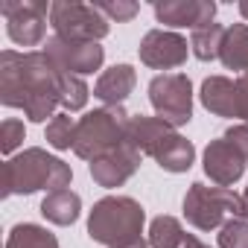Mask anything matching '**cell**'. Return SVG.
Wrapping results in <instances>:
<instances>
[{
	"mask_svg": "<svg viewBox=\"0 0 248 248\" xmlns=\"http://www.w3.org/2000/svg\"><path fill=\"white\" fill-rule=\"evenodd\" d=\"M53 35L73 41H99L108 35L111 21L96 9V3H53L50 6Z\"/></svg>",
	"mask_w": 248,
	"mask_h": 248,
	"instance_id": "7",
	"label": "cell"
},
{
	"mask_svg": "<svg viewBox=\"0 0 248 248\" xmlns=\"http://www.w3.org/2000/svg\"><path fill=\"white\" fill-rule=\"evenodd\" d=\"M219 248H248V219H228L219 228Z\"/></svg>",
	"mask_w": 248,
	"mask_h": 248,
	"instance_id": "24",
	"label": "cell"
},
{
	"mask_svg": "<svg viewBox=\"0 0 248 248\" xmlns=\"http://www.w3.org/2000/svg\"><path fill=\"white\" fill-rule=\"evenodd\" d=\"M239 219H248V187L242 193V204H239Z\"/></svg>",
	"mask_w": 248,
	"mask_h": 248,
	"instance_id": "29",
	"label": "cell"
},
{
	"mask_svg": "<svg viewBox=\"0 0 248 248\" xmlns=\"http://www.w3.org/2000/svg\"><path fill=\"white\" fill-rule=\"evenodd\" d=\"M24 138H27V129L21 120H15V117L3 120V126H0V146H3L6 158H12V152L24 143Z\"/></svg>",
	"mask_w": 248,
	"mask_h": 248,
	"instance_id": "25",
	"label": "cell"
},
{
	"mask_svg": "<svg viewBox=\"0 0 248 248\" xmlns=\"http://www.w3.org/2000/svg\"><path fill=\"white\" fill-rule=\"evenodd\" d=\"M96 9H99L108 21H117V24L132 21V18L140 12V6H138V3H123V0H117V3H96Z\"/></svg>",
	"mask_w": 248,
	"mask_h": 248,
	"instance_id": "26",
	"label": "cell"
},
{
	"mask_svg": "<svg viewBox=\"0 0 248 248\" xmlns=\"http://www.w3.org/2000/svg\"><path fill=\"white\" fill-rule=\"evenodd\" d=\"M149 102L172 129L193 120V85L184 73H161L149 82Z\"/></svg>",
	"mask_w": 248,
	"mask_h": 248,
	"instance_id": "6",
	"label": "cell"
},
{
	"mask_svg": "<svg viewBox=\"0 0 248 248\" xmlns=\"http://www.w3.org/2000/svg\"><path fill=\"white\" fill-rule=\"evenodd\" d=\"M88 85H85V76H76V73H64L62 76V91H59V102L67 114L73 111H82L85 102H88Z\"/></svg>",
	"mask_w": 248,
	"mask_h": 248,
	"instance_id": "22",
	"label": "cell"
},
{
	"mask_svg": "<svg viewBox=\"0 0 248 248\" xmlns=\"http://www.w3.org/2000/svg\"><path fill=\"white\" fill-rule=\"evenodd\" d=\"M222 38H225V27L222 24H210L204 30H196L190 35V53L196 59H202V62H213V59H219Z\"/></svg>",
	"mask_w": 248,
	"mask_h": 248,
	"instance_id": "21",
	"label": "cell"
},
{
	"mask_svg": "<svg viewBox=\"0 0 248 248\" xmlns=\"http://www.w3.org/2000/svg\"><path fill=\"white\" fill-rule=\"evenodd\" d=\"M79 210H82V199L79 193H73L70 187L64 190H56V193H47L44 202H41V216L53 225H73L79 219Z\"/></svg>",
	"mask_w": 248,
	"mask_h": 248,
	"instance_id": "18",
	"label": "cell"
},
{
	"mask_svg": "<svg viewBox=\"0 0 248 248\" xmlns=\"http://www.w3.org/2000/svg\"><path fill=\"white\" fill-rule=\"evenodd\" d=\"M6 248H59V239L47 228H41V225L21 222V225H15L9 231Z\"/></svg>",
	"mask_w": 248,
	"mask_h": 248,
	"instance_id": "20",
	"label": "cell"
},
{
	"mask_svg": "<svg viewBox=\"0 0 248 248\" xmlns=\"http://www.w3.org/2000/svg\"><path fill=\"white\" fill-rule=\"evenodd\" d=\"M236 120L248 123V73L236 79Z\"/></svg>",
	"mask_w": 248,
	"mask_h": 248,
	"instance_id": "27",
	"label": "cell"
},
{
	"mask_svg": "<svg viewBox=\"0 0 248 248\" xmlns=\"http://www.w3.org/2000/svg\"><path fill=\"white\" fill-rule=\"evenodd\" d=\"M225 138L248 158V123H239V126H233V129H228L225 132Z\"/></svg>",
	"mask_w": 248,
	"mask_h": 248,
	"instance_id": "28",
	"label": "cell"
},
{
	"mask_svg": "<svg viewBox=\"0 0 248 248\" xmlns=\"http://www.w3.org/2000/svg\"><path fill=\"white\" fill-rule=\"evenodd\" d=\"M245 164H248V158H245L228 138L210 140L207 149H204V172L210 175V181H213L216 187H231V184H236V181L245 175Z\"/></svg>",
	"mask_w": 248,
	"mask_h": 248,
	"instance_id": "13",
	"label": "cell"
},
{
	"mask_svg": "<svg viewBox=\"0 0 248 248\" xmlns=\"http://www.w3.org/2000/svg\"><path fill=\"white\" fill-rule=\"evenodd\" d=\"M242 196L231 187H207V184H190L184 196V216L196 231H213L228 222V216H239Z\"/></svg>",
	"mask_w": 248,
	"mask_h": 248,
	"instance_id": "5",
	"label": "cell"
},
{
	"mask_svg": "<svg viewBox=\"0 0 248 248\" xmlns=\"http://www.w3.org/2000/svg\"><path fill=\"white\" fill-rule=\"evenodd\" d=\"M140 149H135L129 140L123 143V146H117V149H111L108 155H102V158H96V161H91V178L99 184V187H123L135 172H138V167H140Z\"/></svg>",
	"mask_w": 248,
	"mask_h": 248,
	"instance_id": "11",
	"label": "cell"
},
{
	"mask_svg": "<svg viewBox=\"0 0 248 248\" xmlns=\"http://www.w3.org/2000/svg\"><path fill=\"white\" fill-rule=\"evenodd\" d=\"M202 105L216 117H236V79L207 76L202 82Z\"/></svg>",
	"mask_w": 248,
	"mask_h": 248,
	"instance_id": "16",
	"label": "cell"
},
{
	"mask_svg": "<svg viewBox=\"0 0 248 248\" xmlns=\"http://www.w3.org/2000/svg\"><path fill=\"white\" fill-rule=\"evenodd\" d=\"M190 41L172 30H149L140 41V62L152 70H172L187 62Z\"/></svg>",
	"mask_w": 248,
	"mask_h": 248,
	"instance_id": "10",
	"label": "cell"
},
{
	"mask_svg": "<svg viewBox=\"0 0 248 248\" xmlns=\"http://www.w3.org/2000/svg\"><path fill=\"white\" fill-rule=\"evenodd\" d=\"M73 135H76V120L67 111H59L47 123V143L53 149H73Z\"/></svg>",
	"mask_w": 248,
	"mask_h": 248,
	"instance_id": "23",
	"label": "cell"
},
{
	"mask_svg": "<svg viewBox=\"0 0 248 248\" xmlns=\"http://www.w3.org/2000/svg\"><path fill=\"white\" fill-rule=\"evenodd\" d=\"M135 82H138V73L132 64H114L99 73L93 85V96L105 105H123L126 96L135 91Z\"/></svg>",
	"mask_w": 248,
	"mask_h": 248,
	"instance_id": "15",
	"label": "cell"
},
{
	"mask_svg": "<svg viewBox=\"0 0 248 248\" xmlns=\"http://www.w3.org/2000/svg\"><path fill=\"white\" fill-rule=\"evenodd\" d=\"M126 135H129V114L123 111V105H102L76 120L73 152L85 161H96L126 143Z\"/></svg>",
	"mask_w": 248,
	"mask_h": 248,
	"instance_id": "4",
	"label": "cell"
},
{
	"mask_svg": "<svg viewBox=\"0 0 248 248\" xmlns=\"http://www.w3.org/2000/svg\"><path fill=\"white\" fill-rule=\"evenodd\" d=\"M50 6L44 0H3L0 15L6 18V32L18 47H38L47 38Z\"/></svg>",
	"mask_w": 248,
	"mask_h": 248,
	"instance_id": "8",
	"label": "cell"
},
{
	"mask_svg": "<svg viewBox=\"0 0 248 248\" xmlns=\"http://www.w3.org/2000/svg\"><path fill=\"white\" fill-rule=\"evenodd\" d=\"M73 181V170L44 149H24L3 164V196H30L38 190H64Z\"/></svg>",
	"mask_w": 248,
	"mask_h": 248,
	"instance_id": "2",
	"label": "cell"
},
{
	"mask_svg": "<svg viewBox=\"0 0 248 248\" xmlns=\"http://www.w3.org/2000/svg\"><path fill=\"white\" fill-rule=\"evenodd\" d=\"M219 62H222L228 70H242V73H248V24L225 27Z\"/></svg>",
	"mask_w": 248,
	"mask_h": 248,
	"instance_id": "19",
	"label": "cell"
},
{
	"mask_svg": "<svg viewBox=\"0 0 248 248\" xmlns=\"http://www.w3.org/2000/svg\"><path fill=\"white\" fill-rule=\"evenodd\" d=\"M64 70L44 50H3L0 56V102L21 108L32 123H50L56 117Z\"/></svg>",
	"mask_w": 248,
	"mask_h": 248,
	"instance_id": "1",
	"label": "cell"
},
{
	"mask_svg": "<svg viewBox=\"0 0 248 248\" xmlns=\"http://www.w3.org/2000/svg\"><path fill=\"white\" fill-rule=\"evenodd\" d=\"M155 18L164 27L172 30H204L213 24L216 18V3L210 0H164V3H155Z\"/></svg>",
	"mask_w": 248,
	"mask_h": 248,
	"instance_id": "12",
	"label": "cell"
},
{
	"mask_svg": "<svg viewBox=\"0 0 248 248\" xmlns=\"http://www.w3.org/2000/svg\"><path fill=\"white\" fill-rule=\"evenodd\" d=\"M149 158H155L158 167L167 170V172H187V170L193 167L196 146H193L184 135H178L175 129H167V132L158 138V143L149 149Z\"/></svg>",
	"mask_w": 248,
	"mask_h": 248,
	"instance_id": "14",
	"label": "cell"
},
{
	"mask_svg": "<svg viewBox=\"0 0 248 248\" xmlns=\"http://www.w3.org/2000/svg\"><path fill=\"white\" fill-rule=\"evenodd\" d=\"M239 15H242L245 24H248V0H242V3H239Z\"/></svg>",
	"mask_w": 248,
	"mask_h": 248,
	"instance_id": "30",
	"label": "cell"
},
{
	"mask_svg": "<svg viewBox=\"0 0 248 248\" xmlns=\"http://www.w3.org/2000/svg\"><path fill=\"white\" fill-rule=\"evenodd\" d=\"M44 53H47L64 73H76V76L93 73V70H99L102 62H105V50L99 47V41H73V38H62V35L47 38Z\"/></svg>",
	"mask_w": 248,
	"mask_h": 248,
	"instance_id": "9",
	"label": "cell"
},
{
	"mask_svg": "<svg viewBox=\"0 0 248 248\" xmlns=\"http://www.w3.org/2000/svg\"><path fill=\"white\" fill-rule=\"evenodd\" d=\"M149 245L152 248H210L199 236L187 233L175 216H155L149 225Z\"/></svg>",
	"mask_w": 248,
	"mask_h": 248,
	"instance_id": "17",
	"label": "cell"
},
{
	"mask_svg": "<svg viewBox=\"0 0 248 248\" xmlns=\"http://www.w3.org/2000/svg\"><path fill=\"white\" fill-rule=\"evenodd\" d=\"M143 207L132 196H105L93 204L88 219V236L105 248H126L143 242Z\"/></svg>",
	"mask_w": 248,
	"mask_h": 248,
	"instance_id": "3",
	"label": "cell"
}]
</instances>
